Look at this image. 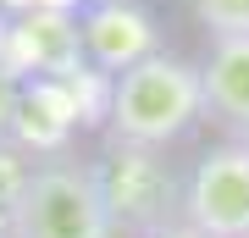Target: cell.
Segmentation results:
<instances>
[{
    "instance_id": "obj_14",
    "label": "cell",
    "mask_w": 249,
    "mask_h": 238,
    "mask_svg": "<svg viewBox=\"0 0 249 238\" xmlns=\"http://www.w3.org/2000/svg\"><path fill=\"white\" fill-rule=\"evenodd\" d=\"M150 238H211V233H199L194 221H166L160 233H150Z\"/></svg>"
},
{
    "instance_id": "obj_11",
    "label": "cell",
    "mask_w": 249,
    "mask_h": 238,
    "mask_svg": "<svg viewBox=\"0 0 249 238\" xmlns=\"http://www.w3.org/2000/svg\"><path fill=\"white\" fill-rule=\"evenodd\" d=\"M28 172H34V161H28L11 139H0V211H11V200L22 194Z\"/></svg>"
},
{
    "instance_id": "obj_15",
    "label": "cell",
    "mask_w": 249,
    "mask_h": 238,
    "mask_svg": "<svg viewBox=\"0 0 249 238\" xmlns=\"http://www.w3.org/2000/svg\"><path fill=\"white\" fill-rule=\"evenodd\" d=\"M0 238H11V211H0Z\"/></svg>"
},
{
    "instance_id": "obj_7",
    "label": "cell",
    "mask_w": 249,
    "mask_h": 238,
    "mask_svg": "<svg viewBox=\"0 0 249 238\" xmlns=\"http://www.w3.org/2000/svg\"><path fill=\"white\" fill-rule=\"evenodd\" d=\"M78 106L61 89V78H28L22 83V106L17 122H11V144L28 161H50V155H72V139H78Z\"/></svg>"
},
{
    "instance_id": "obj_3",
    "label": "cell",
    "mask_w": 249,
    "mask_h": 238,
    "mask_svg": "<svg viewBox=\"0 0 249 238\" xmlns=\"http://www.w3.org/2000/svg\"><path fill=\"white\" fill-rule=\"evenodd\" d=\"M100 188H106L111 221L122 238H150L166 221H183V177L166 161V150H144V144L106 139V155L94 161Z\"/></svg>"
},
{
    "instance_id": "obj_9",
    "label": "cell",
    "mask_w": 249,
    "mask_h": 238,
    "mask_svg": "<svg viewBox=\"0 0 249 238\" xmlns=\"http://www.w3.org/2000/svg\"><path fill=\"white\" fill-rule=\"evenodd\" d=\"M111 72H100L94 61H83V67H72L61 89L72 94V106H78V122L83 128H106V116H111Z\"/></svg>"
},
{
    "instance_id": "obj_13",
    "label": "cell",
    "mask_w": 249,
    "mask_h": 238,
    "mask_svg": "<svg viewBox=\"0 0 249 238\" xmlns=\"http://www.w3.org/2000/svg\"><path fill=\"white\" fill-rule=\"evenodd\" d=\"M0 11H83V0H0Z\"/></svg>"
},
{
    "instance_id": "obj_1",
    "label": "cell",
    "mask_w": 249,
    "mask_h": 238,
    "mask_svg": "<svg viewBox=\"0 0 249 238\" xmlns=\"http://www.w3.org/2000/svg\"><path fill=\"white\" fill-rule=\"evenodd\" d=\"M205 122V78L199 61L166 50L144 55L139 67L116 72L111 83V116H106V139L144 144V150H172Z\"/></svg>"
},
{
    "instance_id": "obj_5",
    "label": "cell",
    "mask_w": 249,
    "mask_h": 238,
    "mask_svg": "<svg viewBox=\"0 0 249 238\" xmlns=\"http://www.w3.org/2000/svg\"><path fill=\"white\" fill-rule=\"evenodd\" d=\"M0 67L17 78H67L83 67L78 11H0Z\"/></svg>"
},
{
    "instance_id": "obj_8",
    "label": "cell",
    "mask_w": 249,
    "mask_h": 238,
    "mask_svg": "<svg viewBox=\"0 0 249 238\" xmlns=\"http://www.w3.org/2000/svg\"><path fill=\"white\" fill-rule=\"evenodd\" d=\"M205 78V122L232 139H249V34H222L199 55Z\"/></svg>"
},
{
    "instance_id": "obj_12",
    "label": "cell",
    "mask_w": 249,
    "mask_h": 238,
    "mask_svg": "<svg viewBox=\"0 0 249 238\" xmlns=\"http://www.w3.org/2000/svg\"><path fill=\"white\" fill-rule=\"evenodd\" d=\"M17 106H22V78L11 67H0V139H11V122H17Z\"/></svg>"
},
{
    "instance_id": "obj_6",
    "label": "cell",
    "mask_w": 249,
    "mask_h": 238,
    "mask_svg": "<svg viewBox=\"0 0 249 238\" xmlns=\"http://www.w3.org/2000/svg\"><path fill=\"white\" fill-rule=\"evenodd\" d=\"M78 28H83V61H94L111 78L160 50V22L144 0H83Z\"/></svg>"
},
{
    "instance_id": "obj_4",
    "label": "cell",
    "mask_w": 249,
    "mask_h": 238,
    "mask_svg": "<svg viewBox=\"0 0 249 238\" xmlns=\"http://www.w3.org/2000/svg\"><path fill=\"white\" fill-rule=\"evenodd\" d=\"M183 221L211 238H249V139L211 144L183 177Z\"/></svg>"
},
{
    "instance_id": "obj_2",
    "label": "cell",
    "mask_w": 249,
    "mask_h": 238,
    "mask_svg": "<svg viewBox=\"0 0 249 238\" xmlns=\"http://www.w3.org/2000/svg\"><path fill=\"white\" fill-rule=\"evenodd\" d=\"M11 238H122L94 161L78 155L34 161L22 194L11 200Z\"/></svg>"
},
{
    "instance_id": "obj_10",
    "label": "cell",
    "mask_w": 249,
    "mask_h": 238,
    "mask_svg": "<svg viewBox=\"0 0 249 238\" xmlns=\"http://www.w3.org/2000/svg\"><path fill=\"white\" fill-rule=\"evenodd\" d=\"M194 22L205 28V39L222 34H249V0H188Z\"/></svg>"
}]
</instances>
